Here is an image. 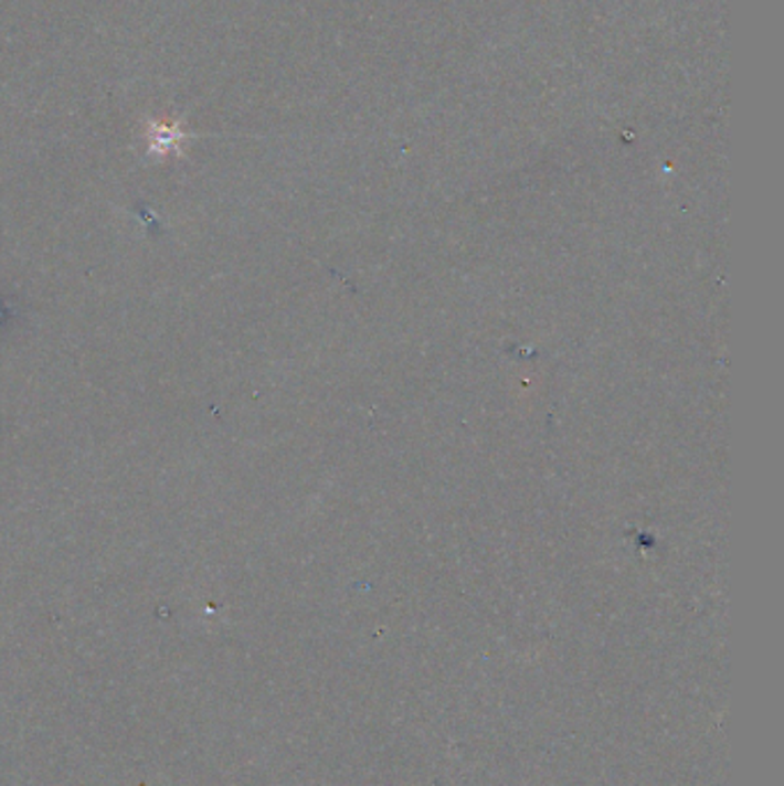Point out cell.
<instances>
[{
    "label": "cell",
    "instance_id": "obj_1",
    "mask_svg": "<svg viewBox=\"0 0 784 786\" xmlns=\"http://www.w3.org/2000/svg\"><path fill=\"white\" fill-rule=\"evenodd\" d=\"M146 138L150 152L168 155V152H178L180 146L189 138V134L182 129L178 120H150L146 127Z\"/></svg>",
    "mask_w": 784,
    "mask_h": 786
}]
</instances>
